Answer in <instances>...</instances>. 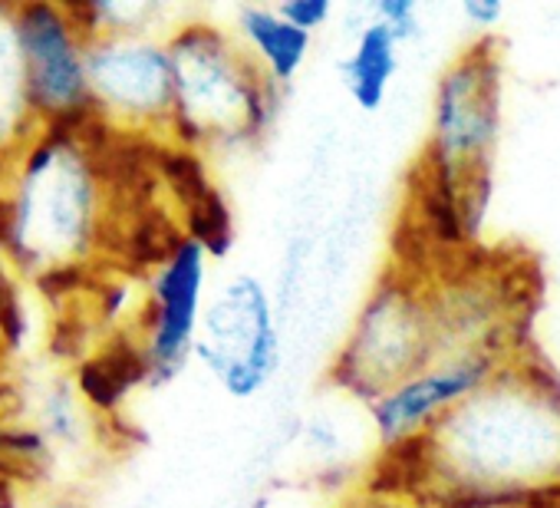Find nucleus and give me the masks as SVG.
Segmentation results:
<instances>
[{
	"label": "nucleus",
	"instance_id": "f257e3e1",
	"mask_svg": "<svg viewBox=\"0 0 560 508\" xmlns=\"http://www.w3.org/2000/svg\"><path fill=\"white\" fill-rule=\"evenodd\" d=\"M530 370H504L442 416L425 436L389 449L412 462L452 508H524L560 495V396L557 383H530Z\"/></svg>",
	"mask_w": 560,
	"mask_h": 508
},
{
	"label": "nucleus",
	"instance_id": "f03ea898",
	"mask_svg": "<svg viewBox=\"0 0 560 508\" xmlns=\"http://www.w3.org/2000/svg\"><path fill=\"white\" fill-rule=\"evenodd\" d=\"M83 129H40L0 182V241L34 275L86 265L106 228V178Z\"/></svg>",
	"mask_w": 560,
	"mask_h": 508
},
{
	"label": "nucleus",
	"instance_id": "7ed1b4c3",
	"mask_svg": "<svg viewBox=\"0 0 560 508\" xmlns=\"http://www.w3.org/2000/svg\"><path fill=\"white\" fill-rule=\"evenodd\" d=\"M175 77L172 142L182 149H224L257 142L284 96L241 47L214 24L191 21L168 37Z\"/></svg>",
	"mask_w": 560,
	"mask_h": 508
},
{
	"label": "nucleus",
	"instance_id": "20e7f679",
	"mask_svg": "<svg viewBox=\"0 0 560 508\" xmlns=\"http://www.w3.org/2000/svg\"><path fill=\"white\" fill-rule=\"evenodd\" d=\"M501 44L481 37L439 77L422 172L432 188L458 201L468 234L488 201V175L501 136Z\"/></svg>",
	"mask_w": 560,
	"mask_h": 508
},
{
	"label": "nucleus",
	"instance_id": "39448f33",
	"mask_svg": "<svg viewBox=\"0 0 560 508\" xmlns=\"http://www.w3.org/2000/svg\"><path fill=\"white\" fill-rule=\"evenodd\" d=\"M439 360L432 291L409 275L386 278L363 304L330 377L373 403Z\"/></svg>",
	"mask_w": 560,
	"mask_h": 508
},
{
	"label": "nucleus",
	"instance_id": "423d86ee",
	"mask_svg": "<svg viewBox=\"0 0 560 508\" xmlns=\"http://www.w3.org/2000/svg\"><path fill=\"white\" fill-rule=\"evenodd\" d=\"M14 27L37 132L93 126L90 34L73 4H50V0L14 4Z\"/></svg>",
	"mask_w": 560,
	"mask_h": 508
},
{
	"label": "nucleus",
	"instance_id": "0eeeda50",
	"mask_svg": "<svg viewBox=\"0 0 560 508\" xmlns=\"http://www.w3.org/2000/svg\"><path fill=\"white\" fill-rule=\"evenodd\" d=\"M93 123L106 132L172 139L175 77L168 44L155 34L90 37Z\"/></svg>",
	"mask_w": 560,
	"mask_h": 508
},
{
	"label": "nucleus",
	"instance_id": "6e6552de",
	"mask_svg": "<svg viewBox=\"0 0 560 508\" xmlns=\"http://www.w3.org/2000/svg\"><path fill=\"white\" fill-rule=\"evenodd\" d=\"M195 357L234 400H250L273 380L280 334L270 295L254 275L231 278L205 308Z\"/></svg>",
	"mask_w": 560,
	"mask_h": 508
},
{
	"label": "nucleus",
	"instance_id": "1a4fd4ad",
	"mask_svg": "<svg viewBox=\"0 0 560 508\" xmlns=\"http://www.w3.org/2000/svg\"><path fill=\"white\" fill-rule=\"evenodd\" d=\"M205 281H208V247L182 234L165 258H159L145 308L139 321V354L149 383H165L182 373L195 357V340L205 318Z\"/></svg>",
	"mask_w": 560,
	"mask_h": 508
},
{
	"label": "nucleus",
	"instance_id": "9d476101",
	"mask_svg": "<svg viewBox=\"0 0 560 508\" xmlns=\"http://www.w3.org/2000/svg\"><path fill=\"white\" fill-rule=\"evenodd\" d=\"M504 367L501 350H465L439 357L416 377L370 403V416L383 449H399L425 436L442 416L462 406L471 393L488 386Z\"/></svg>",
	"mask_w": 560,
	"mask_h": 508
},
{
	"label": "nucleus",
	"instance_id": "9b49d317",
	"mask_svg": "<svg viewBox=\"0 0 560 508\" xmlns=\"http://www.w3.org/2000/svg\"><path fill=\"white\" fill-rule=\"evenodd\" d=\"M234 37L280 90H288L298 80L314 44V34L294 27L277 14V8L264 4H244L237 11Z\"/></svg>",
	"mask_w": 560,
	"mask_h": 508
},
{
	"label": "nucleus",
	"instance_id": "f8f14e48",
	"mask_svg": "<svg viewBox=\"0 0 560 508\" xmlns=\"http://www.w3.org/2000/svg\"><path fill=\"white\" fill-rule=\"evenodd\" d=\"M399 47L402 44L380 21H373L360 31L353 54L340 64L343 86L363 113H376L386 103L399 70Z\"/></svg>",
	"mask_w": 560,
	"mask_h": 508
},
{
	"label": "nucleus",
	"instance_id": "ddd939ff",
	"mask_svg": "<svg viewBox=\"0 0 560 508\" xmlns=\"http://www.w3.org/2000/svg\"><path fill=\"white\" fill-rule=\"evenodd\" d=\"M0 119L18 146H24L37 126L31 119L27 90H24V64H21V44L14 27V4H0Z\"/></svg>",
	"mask_w": 560,
	"mask_h": 508
},
{
	"label": "nucleus",
	"instance_id": "4468645a",
	"mask_svg": "<svg viewBox=\"0 0 560 508\" xmlns=\"http://www.w3.org/2000/svg\"><path fill=\"white\" fill-rule=\"evenodd\" d=\"M373 21H380L399 44L416 41L422 24H419V4L416 0H376L373 4Z\"/></svg>",
	"mask_w": 560,
	"mask_h": 508
},
{
	"label": "nucleus",
	"instance_id": "2eb2a0df",
	"mask_svg": "<svg viewBox=\"0 0 560 508\" xmlns=\"http://www.w3.org/2000/svg\"><path fill=\"white\" fill-rule=\"evenodd\" d=\"M277 14L284 18V21H291L294 27L314 34V31H320V27L330 21V14H334V0H280V4H277Z\"/></svg>",
	"mask_w": 560,
	"mask_h": 508
},
{
	"label": "nucleus",
	"instance_id": "dca6fc26",
	"mask_svg": "<svg viewBox=\"0 0 560 508\" xmlns=\"http://www.w3.org/2000/svg\"><path fill=\"white\" fill-rule=\"evenodd\" d=\"M462 18L475 27V31H494L504 18V4L501 0H465L462 4Z\"/></svg>",
	"mask_w": 560,
	"mask_h": 508
},
{
	"label": "nucleus",
	"instance_id": "f3484780",
	"mask_svg": "<svg viewBox=\"0 0 560 508\" xmlns=\"http://www.w3.org/2000/svg\"><path fill=\"white\" fill-rule=\"evenodd\" d=\"M21 488L11 472H0V508H21Z\"/></svg>",
	"mask_w": 560,
	"mask_h": 508
},
{
	"label": "nucleus",
	"instance_id": "a211bd4d",
	"mask_svg": "<svg viewBox=\"0 0 560 508\" xmlns=\"http://www.w3.org/2000/svg\"><path fill=\"white\" fill-rule=\"evenodd\" d=\"M18 149H21V146H18L14 136L8 132L4 119H0V182H4V172H8V165H11V159H14Z\"/></svg>",
	"mask_w": 560,
	"mask_h": 508
},
{
	"label": "nucleus",
	"instance_id": "6ab92c4d",
	"mask_svg": "<svg viewBox=\"0 0 560 508\" xmlns=\"http://www.w3.org/2000/svg\"><path fill=\"white\" fill-rule=\"evenodd\" d=\"M21 508H83V505L73 501V498H40V501L21 505Z\"/></svg>",
	"mask_w": 560,
	"mask_h": 508
}]
</instances>
